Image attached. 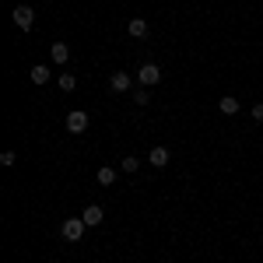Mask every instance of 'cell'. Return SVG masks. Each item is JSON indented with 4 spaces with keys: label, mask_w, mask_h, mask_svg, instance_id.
Here are the masks:
<instances>
[{
    "label": "cell",
    "mask_w": 263,
    "mask_h": 263,
    "mask_svg": "<svg viewBox=\"0 0 263 263\" xmlns=\"http://www.w3.org/2000/svg\"><path fill=\"white\" fill-rule=\"evenodd\" d=\"M84 232H88V224H84V218H67V221L60 224V235L67 239V242H81Z\"/></svg>",
    "instance_id": "cell-1"
},
{
    "label": "cell",
    "mask_w": 263,
    "mask_h": 263,
    "mask_svg": "<svg viewBox=\"0 0 263 263\" xmlns=\"http://www.w3.org/2000/svg\"><path fill=\"white\" fill-rule=\"evenodd\" d=\"M137 81L144 88H155V84H162V67L158 63H144L141 70H137Z\"/></svg>",
    "instance_id": "cell-2"
},
{
    "label": "cell",
    "mask_w": 263,
    "mask_h": 263,
    "mask_svg": "<svg viewBox=\"0 0 263 263\" xmlns=\"http://www.w3.org/2000/svg\"><path fill=\"white\" fill-rule=\"evenodd\" d=\"M11 18H14V25H18L21 32H32V25H35V11H32L28 4H18Z\"/></svg>",
    "instance_id": "cell-3"
},
{
    "label": "cell",
    "mask_w": 263,
    "mask_h": 263,
    "mask_svg": "<svg viewBox=\"0 0 263 263\" xmlns=\"http://www.w3.org/2000/svg\"><path fill=\"white\" fill-rule=\"evenodd\" d=\"M88 112H81V109H74V112H67V130H70V134H84V130H88Z\"/></svg>",
    "instance_id": "cell-4"
},
{
    "label": "cell",
    "mask_w": 263,
    "mask_h": 263,
    "mask_svg": "<svg viewBox=\"0 0 263 263\" xmlns=\"http://www.w3.org/2000/svg\"><path fill=\"white\" fill-rule=\"evenodd\" d=\"M81 218H84V224H88V228H99V224L105 221V211H102L99 203H88V207L81 211Z\"/></svg>",
    "instance_id": "cell-5"
},
{
    "label": "cell",
    "mask_w": 263,
    "mask_h": 263,
    "mask_svg": "<svg viewBox=\"0 0 263 263\" xmlns=\"http://www.w3.org/2000/svg\"><path fill=\"white\" fill-rule=\"evenodd\" d=\"M126 32H130V39H147L151 35V25L144 18H134V21H126Z\"/></svg>",
    "instance_id": "cell-6"
},
{
    "label": "cell",
    "mask_w": 263,
    "mask_h": 263,
    "mask_svg": "<svg viewBox=\"0 0 263 263\" xmlns=\"http://www.w3.org/2000/svg\"><path fill=\"white\" fill-rule=\"evenodd\" d=\"M109 84H112V91H130V88H134V78H130L126 70H116V74L109 78Z\"/></svg>",
    "instance_id": "cell-7"
},
{
    "label": "cell",
    "mask_w": 263,
    "mask_h": 263,
    "mask_svg": "<svg viewBox=\"0 0 263 263\" xmlns=\"http://www.w3.org/2000/svg\"><path fill=\"white\" fill-rule=\"evenodd\" d=\"M218 109H221L224 116H235V112L242 109V102L235 99V95H221V99H218Z\"/></svg>",
    "instance_id": "cell-8"
},
{
    "label": "cell",
    "mask_w": 263,
    "mask_h": 263,
    "mask_svg": "<svg viewBox=\"0 0 263 263\" xmlns=\"http://www.w3.org/2000/svg\"><path fill=\"white\" fill-rule=\"evenodd\" d=\"M49 57H53V63H67L70 60V46L67 42H53L49 46Z\"/></svg>",
    "instance_id": "cell-9"
},
{
    "label": "cell",
    "mask_w": 263,
    "mask_h": 263,
    "mask_svg": "<svg viewBox=\"0 0 263 263\" xmlns=\"http://www.w3.org/2000/svg\"><path fill=\"white\" fill-rule=\"evenodd\" d=\"M147 162L155 165V168H165V165H168V147H162V144H158V147H151Z\"/></svg>",
    "instance_id": "cell-10"
},
{
    "label": "cell",
    "mask_w": 263,
    "mask_h": 263,
    "mask_svg": "<svg viewBox=\"0 0 263 263\" xmlns=\"http://www.w3.org/2000/svg\"><path fill=\"white\" fill-rule=\"evenodd\" d=\"M116 176H120V172H116L112 165H102L99 172H95V179H99V186H112V182H116Z\"/></svg>",
    "instance_id": "cell-11"
},
{
    "label": "cell",
    "mask_w": 263,
    "mask_h": 263,
    "mask_svg": "<svg viewBox=\"0 0 263 263\" xmlns=\"http://www.w3.org/2000/svg\"><path fill=\"white\" fill-rule=\"evenodd\" d=\"M28 78H32V84H46V81H49V67H46V63H35Z\"/></svg>",
    "instance_id": "cell-12"
},
{
    "label": "cell",
    "mask_w": 263,
    "mask_h": 263,
    "mask_svg": "<svg viewBox=\"0 0 263 263\" xmlns=\"http://www.w3.org/2000/svg\"><path fill=\"white\" fill-rule=\"evenodd\" d=\"M57 84H60V91H74V88H78V78H74V74H60Z\"/></svg>",
    "instance_id": "cell-13"
},
{
    "label": "cell",
    "mask_w": 263,
    "mask_h": 263,
    "mask_svg": "<svg viewBox=\"0 0 263 263\" xmlns=\"http://www.w3.org/2000/svg\"><path fill=\"white\" fill-rule=\"evenodd\" d=\"M120 168H123V172H137V168H141V162H137L134 155H126V158L120 162Z\"/></svg>",
    "instance_id": "cell-14"
},
{
    "label": "cell",
    "mask_w": 263,
    "mask_h": 263,
    "mask_svg": "<svg viewBox=\"0 0 263 263\" xmlns=\"http://www.w3.org/2000/svg\"><path fill=\"white\" fill-rule=\"evenodd\" d=\"M134 102H137V105H147V102H151L147 88H137V91H134Z\"/></svg>",
    "instance_id": "cell-15"
},
{
    "label": "cell",
    "mask_w": 263,
    "mask_h": 263,
    "mask_svg": "<svg viewBox=\"0 0 263 263\" xmlns=\"http://www.w3.org/2000/svg\"><path fill=\"white\" fill-rule=\"evenodd\" d=\"M14 162H18V155H14V151H4V155H0V165H4V168H11Z\"/></svg>",
    "instance_id": "cell-16"
},
{
    "label": "cell",
    "mask_w": 263,
    "mask_h": 263,
    "mask_svg": "<svg viewBox=\"0 0 263 263\" xmlns=\"http://www.w3.org/2000/svg\"><path fill=\"white\" fill-rule=\"evenodd\" d=\"M249 112H253V120H263V102H256V105H253Z\"/></svg>",
    "instance_id": "cell-17"
}]
</instances>
